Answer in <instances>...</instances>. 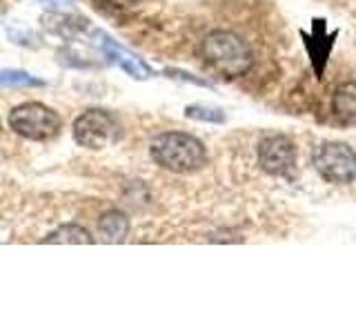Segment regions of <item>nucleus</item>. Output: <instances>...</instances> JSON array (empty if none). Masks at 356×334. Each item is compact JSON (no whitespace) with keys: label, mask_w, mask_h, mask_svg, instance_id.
I'll use <instances>...</instances> for the list:
<instances>
[{"label":"nucleus","mask_w":356,"mask_h":334,"mask_svg":"<svg viewBox=\"0 0 356 334\" xmlns=\"http://www.w3.org/2000/svg\"><path fill=\"white\" fill-rule=\"evenodd\" d=\"M152 159L163 170L174 174H189L200 170L207 163L205 145L192 134L185 132H165L152 141Z\"/></svg>","instance_id":"1"},{"label":"nucleus","mask_w":356,"mask_h":334,"mask_svg":"<svg viewBox=\"0 0 356 334\" xmlns=\"http://www.w3.org/2000/svg\"><path fill=\"white\" fill-rule=\"evenodd\" d=\"M200 56L216 74L227 78L245 76L254 65V56L248 42L225 29L207 33L203 45H200Z\"/></svg>","instance_id":"2"},{"label":"nucleus","mask_w":356,"mask_h":334,"mask_svg":"<svg viewBox=\"0 0 356 334\" xmlns=\"http://www.w3.org/2000/svg\"><path fill=\"white\" fill-rule=\"evenodd\" d=\"M314 167L323 181L348 185L356 178V152L345 143H323L314 150Z\"/></svg>","instance_id":"3"},{"label":"nucleus","mask_w":356,"mask_h":334,"mask_svg":"<svg viewBox=\"0 0 356 334\" xmlns=\"http://www.w3.org/2000/svg\"><path fill=\"white\" fill-rule=\"evenodd\" d=\"M9 127L31 141L51 138L60 129V118L54 109L40 103H25L9 114Z\"/></svg>","instance_id":"4"},{"label":"nucleus","mask_w":356,"mask_h":334,"mask_svg":"<svg viewBox=\"0 0 356 334\" xmlns=\"http://www.w3.org/2000/svg\"><path fill=\"white\" fill-rule=\"evenodd\" d=\"M74 138L81 148L103 150L120 138V127L116 118L105 109H89L74 122Z\"/></svg>","instance_id":"5"},{"label":"nucleus","mask_w":356,"mask_h":334,"mask_svg":"<svg viewBox=\"0 0 356 334\" xmlns=\"http://www.w3.org/2000/svg\"><path fill=\"white\" fill-rule=\"evenodd\" d=\"M259 161L267 174L287 176L296 165V150L285 136H267L259 148Z\"/></svg>","instance_id":"6"},{"label":"nucleus","mask_w":356,"mask_h":334,"mask_svg":"<svg viewBox=\"0 0 356 334\" xmlns=\"http://www.w3.org/2000/svg\"><path fill=\"white\" fill-rule=\"evenodd\" d=\"M94 38H98L96 45H98L100 49H103V54L107 56V58L111 63H116L125 74H129L131 78H138V81H145V78H149V67L145 65L143 61H138L136 56H131L129 51L122 49L120 45H116L114 40L107 36V33L94 31Z\"/></svg>","instance_id":"7"},{"label":"nucleus","mask_w":356,"mask_h":334,"mask_svg":"<svg viewBox=\"0 0 356 334\" xmlns=\"http://www.w3.org/2000/svg\"><path fill=\"white\" fill-rule=\"evenodd\" d=\"M332 109L339 120L356 125V83H343L332 96Z\"/></svg>","instance_id":"8"},{"label":"nucleus","mask_w":356,"mask_h":334,"mask_svg":"<svg viewBox=\"0 0 356 334\" xmlns=\"http://www.w3.org/2000/svg\"><path fill=\"white\" fill-rule=\"evenodd\" d=\"M129 232V218L118 209L105 212L98 221V234L107 243H122Z\"/></svg>","instance_id":"9"},{"label":"nucleus","mask_w":356,"mask_h":334,"mask_svg":"<svg viewBox=\"0 0 356 334\" xmlns=\"http://www.w3.org/2000/svg\"><path fill=\"white\" fill-rule=\"evenodd\" d=\"M42 243H83V245H89L94 243V239L89 237V232L81 225H60L56 232H51L49 237H44Z\"/></svg>","instance_id":"10"},{"label":"nucleus","mask_w":356,"mask_h":334,"mask_svg":"<svg viewBox=\"0 0 356 334\" xmlns=\"http://www.w3.org/2000/svg\"><path fill=\"white\" fill-rule=\"evenodd\" d=\"M0 87H42V81L20 70H0Z\"/></svg>","instance_id":"11"},{"label":"nucleus","mask_w":356,"mask_h":334,"mask_svg":"<svg viewBox=\"0 0 356 334\" xmlns=\"http://www.w3.org/2000/svg\"><path fill=\"white\" fill-rule=\"evenodd\" d=\"M187 116L196 120H222V114H218L216 109H205V107H187Z\"/></svg>","instance_id":"12"},{"label":"nucleus","mask_w":356,"mask_h":334,"mask_svg":"<svg viewBox=\"0 0 356 334\" xmlns=\"http://www.w3.org/2000/svg\"><path fill=\"white\" fill-rule=\"evenodd\" d=\"M105 3L114 7H134V5H138L140 0H105Z\"/></svg>","instance_id":"13"},{"label":"nucleus","mask_w":356,"mask_h":334,"mask_svg":"<svg viewBox=\"0 0 356 334\" xmlns=\"http://www.w3.org/2000/svg\"><path fill=\"white\" fill-rule=\"evenodd\" d=\"M42 3L54 5V7H67V5H72V0H42Z\"/></svg>","instance_id":"14"}]
</instances>
